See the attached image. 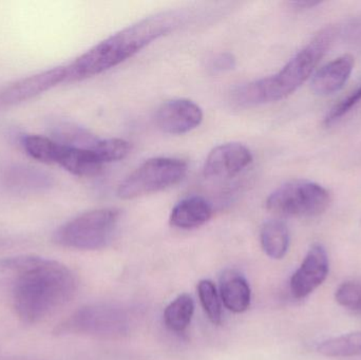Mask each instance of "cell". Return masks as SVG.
<instances>
[{"label":"cell","instance_id":"30bf717a","mask_svg":"<svg viewBox=\"0 0 361 360\" xmlns=\"http://www.w3.org/2000/svg\"><path fill=\"white\" fill-rule=\"evenodd\" d=\"M252 162V154L240 143H226L216 146L208 154L204 164L206 179H231L240 175Z\"/></svg>","mask_w":361,"mask_h":360},{"label":"cell","instance_id":"484cf974","mask_svg":"<svg viewBox=\"0 0 361 360\" xmlns=\"http://www.w3.org/2000/svg\"><path fill=\"white\" fill-rule=\"evenodd\" d=\"M0 360H25V359H0Z\"/></svg>","mask_w":361,"mask_h":360},{"label":"cell","instance_id":"6da1fadb","mask_svg":"<svg viewBox=\"0 0 361 360\" xmlns=\"http://www.w3.org/2000/svg\"><path fill=\"white\" fill-rule=\"evenodd\" d=\"M71 268L35 255L0 259V299L19 321L35 325L69 304L78 292Z\"/></svg>","mask_w":361,"mask_h":360},{"label":"cell","instance_id":"7402d4cb","mask_svg":"<svg viewBox=\"0 0 361 360\" xmlns=\"http://www.w3.org/2000/svg\"><path fill=\"white\" fill-rule=\"evenodd\" d=\"M93 148L105 165L123 160L131 150L130 144L122 139H99Z\"/></svg>","mask_w":361,"mask_h":360},{"label":"cell","instance_id":"52a82bcc","mask_svg":"<svg viewBox=\"0 0 361 360\" xmlns=\"http://www.w3.org/2000/svg\"><path fill=\"white\" fill-rule=\"evenodd\" d=\"M331 203L330 192L315 182L296 180L271 192L267 209L280 217L309 218L322 215Z\"/></svg>","mask_w":361,"mask_h":360},{"label":"cell","instance_id":"8fae6325","mask_svg":"<svg viewBox=\"0 0 361 360\" xmlns=\"http://www.w3.org/2000/svg\"><path fill=\"white\" fill-rule=\"evenodd\" d=\"M66 80V67H56L17 80L0 91V109L29 101Z\"/></svg>","mask_w":361,"mask_h":360},{"label":"cell","instance_id":"ffe728a7","mask_svg":"<svg viewBox=\"0 0 361 360\" xmlns=\"http://www.w3.org/2000/svg\"><path fill=\"white\" fill-rule=\"evenodd\" d=\"M197 294H199L202 306H203L209 321L214 325H221L222 323V306H221L220 297H219L214 283L207 279L200 281L197 283Z\"/></svg>","mask_w":361,"mask_h":360},{"label":"cell","instance_id":"9a60e30c","mask_svg":"<svg viewBox=\"0 0 361 360\" xmlns=\"http://www.w3.org/2000/svg\"><path fill=\"white\" fill-rule=\"evenodd\" d=\"M4 183L12 192L32 194L52 187L53 179L48 173L35 167L15 165L4 173Z\"/></svg>","mask_w":361,"mask_h":360},{"label":"cell","instance_id":"277c9868","mask_svg":"<svg viewBox=\"0 0 361 360\" xmlns=\"http://www.w3.org/2000/svg\"><path fill=\"white\" fill-rule=\"evenodd\" d=\"M131 317L122 306L109 304H87L55 327L56 336H91L116 340L130 331Z\"/></svg>","mask_w":361,"mask_h":360},{"label":"cell","instance_id":"5bb4252c","mask_svg":"<svg viewBox=\"0 0 361 360\" xmlns=\"http://www.w3.org/2000/svg\"><path fill=\"white\" fill-rule=\"evenodd\" d=\"M212 205L202 197L192 196L180 201L171 211L169 221L180 230H193L212 219Z\"/></svg>","mask_w":361,"mask_h":360},{"label":"cell","instance_id":"7a4b0ae2","mask_svg":"<svg viewBox=\"0 0 361 360\" xmlns=\"http://www.w3.org/2000/svg\"><path fill=\"white\" fill-rule=\"evenodd\" d=\"M188 16L185 11L169 10L128 25L65 66V82L87 80L116 67L154 40L175 31Z\"/></svg>","mask_w":361,"mask_h":360},{"label":"cell","instance_id":"4fadbf2b","mask_svg":"<svg viewBox=\"0 0 361 360\" xmlns=\"http://www.w3.org/2000/svg\"><path fill=\"white\" fill-rule=\"evenodd\" d=\"M354 57L345 54L318 70L312 80V90L320 97L334 94L345 87L354 69Z\"/></svg>","mask_w":361,"mask_h":360},{"label":"cell","instance_id":"e0dca14e","mask_svg":"<svg viewBox=\"0 0 361 360\" xmlns=\"http://www.w3.org/2000/svg\"><path fill=\"white\" fill-rule=\"evenodd\" d=\"M263 251L271 259L286 257L290 249V232L288 226L280 220H271L262 226L260 234Z\"/></svg>","mask_w":361,"mask_h":360},{"label":"cell","instance_id":"603a6c76","mask_svg":"<svg viewBox=\"0 0 361 360\" xmlns=\"http://www.w3.org/2000/svg\"><path fill=\"white\" fill-rule=\"evenodd\" d=\"M361 101V87L357 90L352 92L349 97H345V99L341 101L338 105L334 106L329 112L328 116L324 118V124L326 126L336 123L337 120H341L345 114L349 113L356 105H358Z\"/></svg>","mask_w":361,"mask_h":360},{"label":"cell","instance_id":"7c38bea8","mask_svg":"<svg viewBox=\"0 0 361 360\" xmlns=\"http://www.w3.org/2000/svg\"><path fill=\"white\" fill-rule=\"evenodd\" d=\"M203 111L199 105L185 99L166 101L159 108L156 123L159 129L169 135H185L200 126Z\"/></svg>","mask_w":361,"mask_h":360},{"label":"cell","instance_id":"ba28073f","mask_svg":"<svg viewBox=\"0 0 361 360\" xmlns=\"http://www.w3.org/2000/svg\"><path fill=\"white\" fill-rule=\"evenodd\" d=\"M186 173L187 164L180 159H150L120 184L118 196L123 200H133L162 192L179 184Z\"/></svg>","mask_w":361,"mask_h":360},{"label":"cell","instance_id":"2e32d148","mask_svg":"<svg viewBox=\"0 0 361 360\" xmlns=\"http://www.w3.org/2000/svg\"><path fill=\"white\" fill-rule=\"evenodd\" d=\"M221 299L231 312L240 314L250 306L252 291L243 275L235 270L223 273L220 283Z\"/></svg>","mask_w":361,"mask_h":360},{"label":"cell","instance_id":"8992f818","mask_svg":"<svg viewBox=\"0 0 361 360\" xmlns=\"http://www.w3.org/2000/svg\"><path fill=\"white\" fill-rule=\"evenodd\" d=\"M21 145L27 156L44 164H57L78 177H94L104 162L94 148L75 147L42 135H25Z\"/></svg>","mask_w":361,"mask_h":360},{"label":"cell","instance_id":"3957f363","mask_svg":"<svg viewBox=\"0 0 361 360\" xmlns=\"http://www.w3.org/2000/svg\"><path fill=\"white\" fill-rule=\"evenodd\" d=\"M332 27L322 30L274 75L240 87L235 101L241 106H256L282 101L298 90L313 73L334 40Z\"/></svg>","mask_w":361,"mask_h":360},{"label":"cell","instance_id":"d4e9b609","mask_svg":"<svg viewBox=\"0 0 361 360\" xmlns=\"http://www.w3.org/2000/svg\"><path fill=\"white\" fill-rule=\"evenodd\" d=\"M322 4L320 1H296L293 2L295 6L300 8H311Z\"/></svg>","mask_w":361,"mask_h":360},{"label":"cell","instance_id":"d6986e66","mask_svg":"<svg viewBox=\"0 0 361 360\" xmlns=\"http://www.w3.org/2000/svg\"><path fill=\"white\" fill-rule=\"evenodd\" d=\"M195 313V302L188 294H182L167 306L164 323L171 331L182 333L190 325Z\"/></svg>","mask_w":361,"mask_h":360},{"label":"cell","instance_id":"ac0fdd59","mask_svg":"<svg viewBox=\"0 0 361 360\" xmlns=\"http://www.w3.org/2000/svg\"><path fill=\"white\" fill-rule=\"evenodd\" d=\"M316 350L326 357H352L361 355V331L322 340Z\"/></svg>","mask_w":361,"mask_h":360},{"label":"cell","instance_id":"9c48e42d","mask_svg":"<svg viewBox=\"0 0 361 360\" xmlns=\"http://www.w3.org/2000/svg\"><path fill=\"white\" fill-rule=\"evenodd\" d=\"M330 261L324 245L316 243L307 252L300 268L290 278V293L297 299L311 295L328 278Z\"/></svg>","mask_w":361,"mask_h":360},{"label":"cell","instance_id":"5b68a950","mask_svg":"<svg viewBox=\"0 0 361 360\" xmlns=\"http://www.w3.org/2000/svg\"><path fill=\"white\" fill-rule=\"evenodd\" d=\"M118 221V209L87 211L59 226L53 234V242L65 249L97 251L109 244Z\"/></svg>","mask_w":361,"mask_h":360},{"label":"cell","instance_id":"cb8c5ba5","mask_svg":"<svg viewBox=\"0 0 361 360\" xmlns=\"http://www.w3.org/2000/svg\"><path fill=\"white\" fill-rule=\"evenodd\" d=\"M235 57L228 53H225V54L219 55L214 59V67L219 71H224V70L233 69V67H235Z\"/></svg>","mask_w":361,"mask_h":360},{"label":"cell","instance_id":"44dd1931","mask_svg":"<svg viewBox=\"0 0 361 360\" xmlns=\"http://www.w3.org/2000/svg\"><path fill=\"white\" fill-rule=\"evenodd\" d=\"M335 299L339 306L361 316L360 279H353L341 283L335 293Z\"/></svg>","mask_w":361,"mask_h":360}]
</instances>
